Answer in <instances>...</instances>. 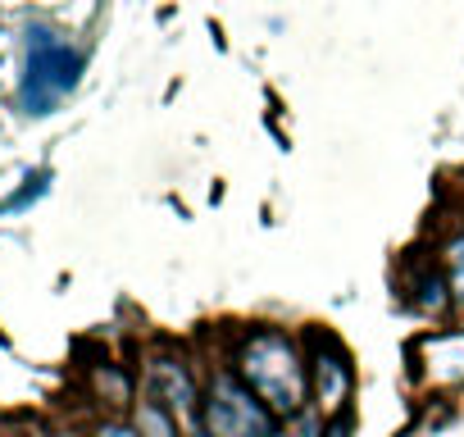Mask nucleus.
Listing matches in <instances>:
<instances>
[{"instance_id":"7ed1b4c3","label":"nucleus","mask_w":464,"mask_h":437,"mask_svg":"<svg viewBox=\"0 0 464 437\" xmlns=\"http://www.w3.org/2000/svg\"><path fill=\"white\" fill-rule=\"evenodd\" d=\"M305 351H310V387H314L319 414L328 419V414L351 410V396H355V364H351V351H346L333 333H319V328L305 333Z\"/></svg>"},{"instance_id":"f03ea898","label":"nucleus","mask_w":464,"mask_h":437,"mask_svg":"<svg viewBox=\"0 0 464 437\" xmlns=\"http://www.w3.org/2000/svg\"><path fill=\"white\" fill-rule=\"evenodd\" d=\"M141 383H146V396H155L160 405H169L187 432H196L200 423V396H205V378L196 374V364H187L182 351L173 346H160L146 355L141 364Z\"/></svg>"},{"instance_id":"f257e3e1","label":"nucleus","mask_w":464,"mask_h":437,"mask_svg":"<svg viewBox=\"0 0 464 437\" xmlns=\"http://www.w3.org/2000/svg\"><path fill=\"white\" fill-rule=\"evenodd\" d=\"M223 364L237 374L283 423H296L310 410V401H314L310 351H305L301 337H292L278 324H251V328H242L237 337H232Z\"/></svg>"},{"instance_id":"20e7f679","label":"nucleus","mask_w":464,"mask_h":437,"mask_svg":"<svg viewBox=\"0 0 464 437\" xmlns=\"http://www.w3.org/2000/svg\"><path fill=\"white\" fill-rule=\"evenodd\" d=\"M92 396L105 410H114V414H132V405H137V378H132V369L128 364H114V360L96 364L92 369Z\"/></svg>"},{"instance_id":"0eeeda50","label":"nucleus","mask_w":464,"mask_h":437,"mask_svg":"<svg viewBox=\"0 0 464 437\" xmlns=\"http://www.w3.org/2000/svg\"><path fill=\"white\" fill-rule=\"evenodd\" d=\"M446 278H450V292H455V306H464V233L446 247V260H441Z\"/></svg>"},{"instance_id":"39448f33","label":"nucleus","mask_w":464,"mask_h":437,"mask_svg":"<svg viewBox=\"0 0 464 437\" xmlns=\"http://www.w3.org/2000/svg\"><path fill=\"white\" fill-rule=\"evenodd\" d=\"M405 292H410V306H414L419 315H432V319L450 315V306H455V292H450V278H446L441 265H423V269L405 283Z\"/></svg>"},{"instance_id":"1a4fd4ad","label":"nucleus","mask_w":464,"mask_h":437,"mask_svg":"<svg viewBox=\"0 0 464 437\" xmlns=\"http://www.w3.org/2000/svg\"><path fill=\"white\" fill-rule=\"evenodd\" d=\"M92 437H141V432L132 428L128 414H110V419H101V423L92 428Z\"/></svg>"},{"instance_id":"6e6552de","label":"nucleus","mask_w":464,"mask_h":437,"mask_svg":"<svg viewBox=\"0 0 464 437\" xmlns=\"http://www.w3.org/2000/svg\"><path fill=\"white\" fill-rule=\"evenodd\" d=\"M351 432H355V405L342 410V414H328L319 423V437H351Z\"/></svg>"},{"instance_id":"423d86ee","label":"nucleus","mask_w":464,"mask_h":437,"mask_svg":"<svg viewBox=\"0 0 464 437\" xmlns=\"http://www.w3.org/2000/svg\"><path fill=\"white\" fill-rule=\"evenodd\" d=\"M132 428L141 432V437H187V428H182V419L169 410V405H160L155 396H137V405H132Z\"/></svg>"}]
</instances>
